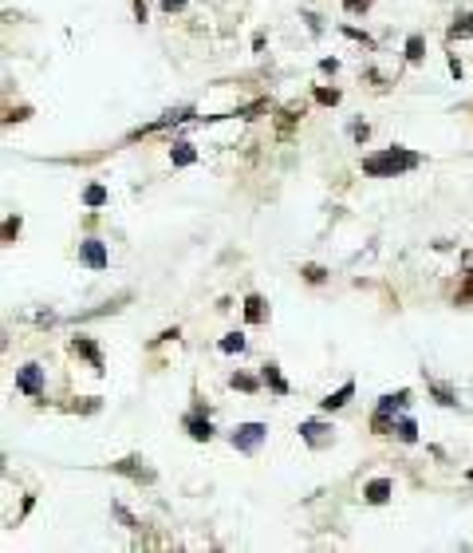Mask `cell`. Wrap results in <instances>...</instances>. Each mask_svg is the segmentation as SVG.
<instances>
[{
  "mask_svg": "<svg viewBox=\"0 0 473 553\" xmlns=\"http://www.w3.org/2000/svg\"><path fill=\"white\" fill-rule=\"evenodd\" d=\"M20 225H24L20 214H8V218H4V246H13L16 237H20Z\"/></svg>",
  "mask_w": 473,
  "mask_h": 553,
  "instance_id": "27",
  "label": "cell"
},
{
  "mask_svg": "<svg viewBox=\"0 0 473 553\" xmlns=\"http://www.w3.org/2000/svg\"><path fill=\"white\" fill-rule=\"evenodd\" d=\"M446 36L449 40H470L473 36V13H458V16H454V24H449Z\"/></svg>",
  "mask_w": 473,
  "mask_h": 553,
  "instance_id": "15",
  "label": "cell"
},
{
  "mask_svg": "<svg viewBox=\"0 0 473 553\" xmlns=\"http://www.w3.org/2000/svg\"><path fill=\"white\" fill-rule=\"evenodd\" d=\"M107 202H110V190H107V186L91 182V186L83 190V206H87V209H99V206H107Z\"/></svg>",
  "mask_w": 473,
  "mask_h": 553,
  "instance_id": "19",
  "label": "cell"
},
{
  "mask_svg": "<svg viewBox=\"0 0 473 553\" xmlns=\"http://www.w3.org/2000/svg\"><path fill=\"white\" fill-rule=\"evenodd\" d=\"M351 395H355V380H347L340 392H331V395H324V399H320V411H328V415H331V411H340V407L351 403Z\"/></svg>",
  "mask_w": 473,
  "mask_h": 553,
  "instance_id": "11",
  "label": "cell"
},
{
  "mask_svg": "<svg viewBox=\"0 0 473 553\" xmlns=\"http://www.w3.org/2000/svg\"><path fill=\"white\" fill-rule=\"evenodd\" d=\"M406 403H410V387H399V392H387L379 399V411H402Z\"/></svg>",
  "mask_w": 473,
  "mask_h": 553,
  "instance_id": "16",
  "label": "cell"
},
{
  "mask_svg": "<svg viewBox=\"0 0 473 553\" xmlns=\"http://www.w3.org/2000/svg\"><path fill=\"white\" fill-rule=\"evenodd\" d=\"M182 427L190 431V439H194V442H209V439H213V423H209V411H206V407H197L194 415H185Z\"/></svg>",
  "mask_w": 473,
  "mask_h": 553,
  "instance_id": "7",
  "label": "cell"
},
{
  "mask_svg": "<svg viewBox=\"0 0 473 553\" xmlns=\"http://www.w3.org/2000/svg\"><path fill=\"white\" fill-rule=\"evenodd\" d=\"M110 474H126V479H134V482H150L154 474L142 467V458L138 455H126V458H119V463H110Z\"/></svg>",
  "mask_w": 473,
  "mask_h": 553,
  "instance_id": "8",
  "label": "cell"
},
{
  "mask_svg": "<svg viewBox=\"0 0 473 553\" xmlns=\"http://www.w3.org/2000/svg\"><path fill=\"white\" fill-rule=\"evenodd\" d=\"M390 494H395V482H390V479H371L363 486V502L383 506V502H390Z\"/></svg>",
  "mask_w": 473,
  "mask_h": 553,
  "instance_id": "9",
  "label": "cell"
},
{
  "mask_svg": "<svg viewBox=\"0 0 473 553\" xmlns=\"http://www.w3.org/2000/svg\"><path fill=\"white\" fill-rule=\"evenodd\" d=\"M28 115H32V107H16V111H8V115H4V123H24Z\"/></svg>",
  "mask_w": 473,
  "mask_h": 553,
  "instance_id": "32",
  "label": "cell"
},
{
  "mask_svg": "<svg viewBox=\"0 0 473 553\" xmlns=\"http://www.w3.org/2000/svg\"><path fill=\"white\" fill-rule=\"evenodd\" d=\"M422 60H426V36L410 32V36H406V63H410V67H418Z\"/></svg>",
  "mask_w": 473,
  "mask_h": 553,
  "instance_id": "14",
  "label": "cell"
},
{
  "mask_svg": "<svg viewBox=\"0 0 473 553\" xmlns=\"http://www.w3.org/2000/svg\"><path fill=\"white\" fill-rule=\"evenodd\" d=\"M446 63H449V75H454V79H461V75H465V67H461V60H458V56H449Z\"/></svg>",
  "mask_w": 473,
  "mask_h": 553,
  "instance_id": "36",
  "label": "cell"
},
{
  "mask_svg": "<svg viewBox=\"0 0 473 553\" xmlns=\"http://www.w3.org/2000/svg\"><path fill=\"white\" fill-rule=\"evenodd\" d=\"M371 8V0H343V13L347 16H363Z\"/></svg>",
  "mask_w": 473,
  "mask_h": 553,
  "instance_id": "30",
  "label": "cell"
},
{
  "mask_svg": "<svg viewBox=\"0 0 473 553\" xmlns=\"http://www.w3.org/2000/svg\"><path fill=\"white\" fill-rule=\"evenodd\" d=\"M268 107H272V103H268V99H256V103H244V107L229 111V115H225V119H256V115H260V111H268Z\"/></svg>",
  "mask_w": 473,
  "mask_h": 553,
  "instance_id": "21",
  "label": "cell"
},
{
  "mask_svg": "<svg viewBox=\"0 0 473 553\" xmlns=\"http://www.w3.org/2000/svg\"><path fill=\"white\" fill-rule=\"evenodd\" d=\"M229 383H233V387H241V392H249V395H253V392H256V387H260L265 380H256V376H244V371H233V376H229Z\"/></svg>",
  "mask_w": 473,
  "mask_h": 553,
  "instance_id": "26",
  "label": "cell"
},
{
  "mask_svg": "<svg viewBox=\"0 0 473 553\" xmlns=\"http://www.w3.org/2000/svg\"><path fill=\"white\" fill-rule=\"evenodd\" d=\"M296 431H300V439L308 442V447L320 451V447H331V431H335V427H331L328 419H304Z\"/></svg>",
  "mask_w": 473,
  "mask_h": 553,
  "instance_id": "5",
  "label": "cell"
},
{
  "mask_svg": "<svg viewBox=\"0 0 473 553\" xmlns=\"http://www.w3.org/2000/svg\"><path fill=\"white\" fill-rule=\"evenodd\" d=\"M312 95H315V103H320V107H335V103L343 99V91H340V87H315Z\"/></svg>",
  "mask_w": 473,
  "mask_h": 553,
  "instance_id": "24",
  "label": "cell"
},
{
  "mask_svg": "<svg viewBox=\"0 0 473 553\" xmlns=\"http://www.w3.org/2000/svg\"><path fill=\"white\" fill-rule=\"evenodd\" d=\"M72 356H83L87 364H91V371H107V360H103V352H99V344L91 340V336H75L72 340Z\"/></svg>",
  "mask_w": 473,
  "mask_h": 553,
  "instance_id": "6",
  "label": "cell"
},
{
  "mask_svg": "<svg viewBox=\"0 0 473 553\" xmlns=\"http://www.w3.org/2000/svg\"><path fill=\"white\" fill-rule=\"evenodd\" d=\"M304 20H308V28H312L315 36H320V32H324V24H320V16H315V13H304Z\"/></svg>",
  "mask_w": 473,
  "mask_h": 553,
  "instance_id": "37",
  "label": "cell"
},
{
  "mask_svg": "<svg viewBox=\"0 0 473 553\" xmlns=\"http://www.w3.org/2000/svg\"><path fill=\"white\" fill-rule=\"evenodd\" d=\"M430 395H434L442 407H454V403H458V395H454V387H449V383H430Z\"/></svg>",
  "mask_w": 473,
  "mask_h": 553,
  "instance_id": "25",
  "label": "cell"
},
{
  "mask_svg": "<svg viewBox=\"0 0 473 553\" xmlns=\"http://www.w3.org/2000/svg\"><path fill=\"white\" fill-rule=\"evenodd\" d=\"M300 277L308 284H324V281H328V269H324V265H315V261H308V265H300Z\"/></svg>",
  "mask_w": 473,
  "mask_h": 553,
  "instance_id": "23",
  "label": "cell"
},
{
  "mask_svg": "<svg viewBox=\"0 0 473 553\" xmlns=\"http://www.w3.org/2000/svg\"><path fill=\"white\" fill-rule=\"evenodd\" d=\"M395 411H379L375 407V415H371V435H395Z\"/></svg>",
  "mask_w": 473,
  "mask_h": 553,
  "instance_id": "17",
  "label": "cell"
},
{
  "mask_svg": "<svg viewBox=\"0 0 473 553\" xmlns=\"http://www.w3.org/2000/svg\"><path fill=\"white\" fill-rule=\"evenodd\" d=\"M217 348L225 352V356H237V352H244L249 348V340H244V332H229V336H221Z\"/></svg>",
  "mask_w": 473,
  "mask_h": 553,
  "instance_id": "20",
  "label": "cell"
},
{
  "mask_svg": "<svg viewBox=\"0 0 473 553\" xmlns=\"http://www.w3.org/2000/svg\"><path fill=\"white\" fill-rule=\"evenodd\" d=\"M134 16H138V20H146V16H150V8H146V0H134Z\"/></svg>",
  "mask_w": 473,
  "mask_h": 553,
  "instance_id": "38",
  "label": "cell"
},
{
  "mask_svg": "<svg viewBox=\"0 0 473 553\" xmlns=\"http://www.w3.org/2000/svg\"><path fill=\"white\" fill-rule=\"evenodd\" d=\"M465 482H473V467H470V470H465Z\"/></svg>",
  "mask_w": 473,
  "mask_h": 553,
  "instance_id": "39",
  "label": "cell"
},
{
  "mask_svg": "<svg viewBox=\"0 0 473 553\" xmlns=\"http://www.w3.org/2000/svg\"><path fill=\"white\" fill-rule=\"evenodd\" d=\"M461 273L473 277V249H461Z\"/></svg>",
  "mask_w": 473,
  "mask_h": 553,
  "instance_id": "34",
  "label": "cell"
},
{
  "mask_svg": "<svg viewBox=\"0 0 473 553\" xmlns=\"http://www.w3.org/2000/svg\"><path fill=\"white\" fill-rule=\"evenodd\" d=\"M300 115H304V103H288V107L280 111V119H276L280 138H288V135H292V123H300Z\"/></svg>",
  "mask_w": 473,
  "mask_h": 553,
  "instance_id": "13",
  "label": "cell"
},
{
  "mask_svg": "<svg viewBox=\"0 0 473 553\" xmlns=\"http://www.w3.org/2000/svg\"><path fill=\"white\" fill-rule=\"evenodd\" d=\"M79 265H83V269H91V273H103V269L110 265L107 246H103L99 237H83V241H79Z\"/></svg>",
  "mask_w": 473,
  "mask_h": 553,
  "instance_id": "4",
  "label": "cell"
},
{
  "mask_svg": "<svg viewBox=\"0 0 473 553\" xmlns=\"http://www.w3.org/2000/svg\"><path fill=\"white\" fill-rule=\"evenodd\" d=\"M44 368L40 364H24V368H16V392L28 395V399H44Z\"/></svg>",
  "mask_w": 473,
  "mask_h": 553,
  "instance_id": "3",
  "label": "cell"
},
{
  "mask_svg": "<svg viewBox=\"0 0 473 553\" xmlns=\"http://www.w3.org/2000/svg\"><path fill=\"white\" fill-rule=\"evenodd\" d=\"M320 72H324V75H335V72H340V60H331V56H328V60H320Z\"/></svg>",
  "mask_w": 473,
  "mask_h": 553,
  "instance_id": "33",
  "label": "cell"
},
{
  "mask_svg": "<svg viewBox=\"0 0 473 553\" xmlns=\"http://www.w3.org/2000/svg\"><path fill=\"white\" fill-rule=\"evenodd\" d=\"M351 138H355V143H367V138H371V127H367L363 119H355V123H351Z\"/></svg>",
  "mask_w": 473,
  "mask_h": 553,
  "instance_id": "31",
  "label": "cell"
},
{
  "mask_svg": "<svg viewBox=\"0 0 473 553\" xmlns=\"http://www.w3.org/2000/svg\"><path fill=\"white\" fill-rule=\"evenodd\" d=\"M359 166H363V174H371V178H399V174L422 166V154H418V150H406V147H387V150L367 154Z\"/></svg>",
  "mask_w": 473,
  "mask_h": 553,
  "instance_id": "1",
  "label": "cell"
},
{
  "mask_svg": "<svg viewBox=\"0 0 473 553\" xmlns=\"http://www.w3.org/2000/svg\"><path fill=\"white\" fill-rule=\"evenodd\" d=\"M182 8H185V0H162V13H170V16L182 13Z\"/></svg>",
  "mask_w": 473,
  "mask_h": 553,
  "instance_id": "35",
  "label": "cell"
},
{
  "mask_svg": "<svg viewBox=\"0 0 473 553\" xmlns=\"http://www.w3.org/2000/svg\"><path fill=\"white\" fill-rule=\"evenodd\" d=\"M170 162H174V166H194V162H197L194 143H174V147H170Z\"/></svg>",
  "mask_w": 473,
  "mask_h": 553,
  "instance_id": "18",
  "label": "cell"
},
{
  "mask_svg": "<svg viewBox=\"0 0 473 553\" xmlns=\"http://www.w3.org/2000/svg\"><path fill=\"white\" fill-rule=\"evenodd\" d=\"M340 32L347 40H355V44H363V48H375V40L367 36V32H359V28H351V24H340Z\"/></svg>",
  "mask_w": 473,
  "mask_h": 553,
  "instance_id": "29",
  "label": "cell"
},
{
  "mask_svg": "<svg viewBox=\"0 0 473 553\" xmlns=\"http://www.w3.org/2000/svg\"><path fill=\"white\" fill-rule=\"evenodd\" d=\"M110 514L119 518V522H122L126 529H138V518H134V514H131V510H126L122 502H110Z\"/></svg>",
  "mask_w": 473,
  "mask_h": 553,
  "instance_id": "28",
  "label": "cell"
},
{
  "mask_svg": "<svg viewBox=\"0 0 473 553\" xmlns=\"http://www.w3.org/2000/svg\"><path fill=\"white\" fill-rule=\"evenodd\" d=\"M265 439H268V423H241V427L229 435L233 451H241V455H256Z\"/></svg>",
  "mask_w": 473,
  "mask_h": 553,
  "instance_id": "2",
  "label": "cell"
},
{
  "mask_svg": "<svg viewBox=\"0 0 473 553\" xmlns=\"http://www.w3.org/2000/svg\"><path fill=\"white\" fill-rule=\"evenodd\" d=\"M260 380H265V387H268V392H276V395H288V392H292V387H288V380L280 376V364H276V360H268L265 368H260Z\"/></svg>",
  "mask_w": 473,
  "mask_h": 553,
  "instance_id": "10",
  "label": "cell"
},
{
  "mask_svg": "<svg viewBox=\"0 0 473 553\" xmlns=\"http://www.w3.org/2000/svg\"><path fill=\"white\" fill-rule=\"evenodd\" d=\"M244 320H249V324H265V320H268V305H265V296H256V293L244 296Z\"/></svg>",
  "mask_w": 473,
  "mask_h": 553,
  "instance_id": "12",
  "label": "cell"
},
{
  "mask_svg": "<svg viewBox=\"0 0 473 553\" xmlns=\"http://www.w3.org/2000/svg\"><path fill=\"white\" fill-rule=\"evenodd\" d=\"M395 435H399L402 442H418V423H414L410 415H402L399 423H395Z\"/></svg>",
  "mask_w": 473,
  "mask_h": 553,
  "instance_id": "22",
  "label": "cell"
}]
</instances>
